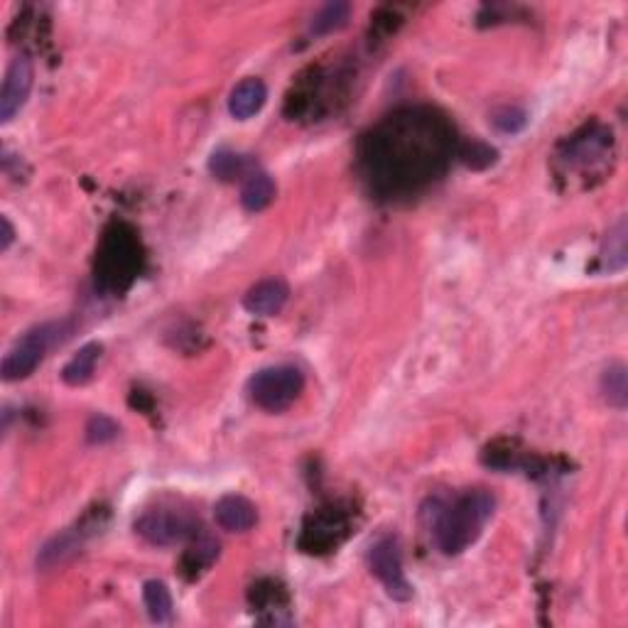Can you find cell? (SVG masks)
<instances>
[{
    "instance_id": "obj_4",
    "label": "cell",
    "mask_w": 628,
    "mask_h": 628,
    "mask_svg": "<svg viewBox=\"0 0 628 628\" xmlns=\"http://www.w3.org/2000/svg\"><path fill=\"white\" fill-rule=\"evenodd\" d=\"M302 388H305V376L297 366H268L248 381V398L265 413H283L300 398Z\"/></svg>"
},
{
    "instance_id": "obj_5",
    "label": "cell",
    "mask_w": 628,
    "mask_h": 628,
    "mask_svg": "<svg viewBox=\"0 0 628 628\" xmlns=\"http://www.w3.org/2000/svg\"><path fill=\"white\" fill-rule=\"evenodd\" d=\"M135 270H138V243L133 234L123 231V226H116L104 238L96 261V278H101L106 288L123 290L133 280Z\"/></svg>"
},
{
    "instance_id": "obj_12",
    "label": "cell",
    "mask_w": 628,
    "mask_h": 628,
    "mask_svg": "<svg viewBox=\"0 0 628 628\" xmlns=\"http://www.w3.org/2000/svg\"><path fill=\"white\" fill-rule=\"evenodd\" d=\"M214 518L229 533H246L258 523V508L246 496L226 494L216 501Z\"/></svg>"
},
{
    "instance_id": "obj_23",
    "label": "cell",
    "mask_w": 628,
    "mask_h": 628,
    "mask_svg": "<svg viewBox=\"0 0 628 628\" xmlns=\"http://www.w3.org/2000/svg\"><path fill=\"white\" fill-rule=\"evenodd\" d=\"M459 157L471 170H484V167L496 162V150L489 148L486 143H479V140H471V143H464L459 148Z\"/></svg>"
},
{
    "instance_id": "obj_10",
    "label": "cell",
    "mask_w": 628,
    "mask_h": 628,
    "mask_svg": "<svg viewBox=\"0 0 628 628\" xmlns=\"http://www.w3.org/2000/svg\"><path fill=\"white\" fill-rule=\"evenodd\" d=\"M288 297L290 288L285 285V280L268 278L253 285L243 295V307L251 314H258V317H275V314L283 312V307L288 305Z\"/></svg>"
},
{
    "instance_id": "obj_18",
    "label": "cell",
    "mask_w": 628,
    "mask_h": 628,
    "mask_svg": "<svg viewBox=\"0 0 628 628\" xmlns=\"http://www.w3.org/2000/svg\"><path fill=\"white\" fill-rule=\"evenodd\" d=\"M143 602H145V609H148L150 619H153L155 624H170L175 606H172V594L165 582H157V579L145 582Z\"/></svg>"
},
{
    "instance_id": "obj_6",
    "label": "cell",
    "mask_w": 628,
    "mask_h": 628,
    "mask_svg": "<svg viewBox=\"0 0 628 628\" xmlns=\"http://www.w3.org/2000/svg\"><path fill=\"white\" fill-rule=\"evenodd\" d=\"M197 528V518L187 511H177V508H153L135 521V533L148 540L150 545H160V548L182 545L189 538H197Z\"/></svg>"
},
{
    "instance_id": "obj_13",
    "label": "cell",
    "mask_w": 628,
    "mask_h": 628,
    "mask_svg": "<svg viewBox=\"0 0 628 628\" xmlns=\"http://www.w3.org/2000/svg\"><path fill=\"white\" fill-rule=\"evenodd\" d=\"M265 101H268V86L256 77L243 79L241 84L231 91L229 113L236 121H248V118L256 116V113L261 111Z\"/></svg>"
},
{
    "instance_id": "obj_24",
    "label": "cell",
    "mask_w": 628,
    "mask_h": 628,
    "mask_svg": "<svg viewBox=\"0 0 628 628\" xmlns=\"http://www.w3.org/2000/svg\"><path fill=\"white\" fill-rule=\"evenodd\" d=\"M491 123L496 126V131L508 133V135H516L521 133L528 123V113L518 106H503L491 116Z\"/></svg>"
},
{
    "instance_id": "obj_15",
    "label": "cell",
    "mask_w": 628,
    "mask_h": 628,
    "mask_svg": "<svg viewBox=\"0 0 628 628\" xmlns=\"http://www.w3.org/2000/svg\"><path fill=\"white\" fill-rule=\"evenodd\" d=\"M101 354H104V346H101L99 341H91V344L81 346L77 354L67 361V366L62 368V381L74 388L86 386V383L94 378Z\"/></svg>"
},
{
    "instance_id": "obj_17",
    "label": "cell",
    "mask_w": 628,
    "mask_h": 628,
    "mask_svg": "<svg viewBox=\"0 0 628 628\" xmlns=\"http://www.w3.org/2000/svg\"><path fill=\"white\" fill-rule=\"evenodd\" d=\"M275 182L273 177L265 175V172H253L241 187V204L243 209L256 214V211H263L265 207H270V202L275 199Z\"/></svg>"
},
{
    "instance_id": "obj_11",
    "label": "cell",
    "mask_w": 628,
    "mask_h": 628,
    "mask_svg": "<svg viewBox=\"0 0 628 628\" xmlns=\"http://www.w3.org/2000/svg\"><path fill=\"white\" fill-rule=\"evenodd\" d=\"M609 148H611V133L599 126H592V128H587V133L577 135V138H572L570 143H567V150L562 157H565L572 167H589V165H594V162L604 160L606 153H609Z\"/></svg>"
},
{
    "instance_id": "obj_19",
    "label": "cell",
    "mask_w": 628,
    "mask_h": 628,
    "mask_svg": "<svg viewBox=\"0 0 628 628\" xmlns=\"http://www.w3.org/2000/svg\"><path fill=\"white\" fill-rule=\"evenodd\" d=\"M351 18V5L341 3V0H334V3H327L317 15L312 18L310 32L312 35H329V32H337L341 27H346Z\"/></svg>"
},
{
    "instance_id": "obj_7",
    "label": "cell",
    "mask_w": 628,
    "mask_h": 628,
    "mask_svg": "<svg viewBox=\"0 0 628 628\" xmlns=\"http://www.w3.org/2000/svg\"><path fill=\"white\" fill-rule=\"evenodd\" d=\"M368 567H371L373 575L381 579L388 597H393L395 602H408L413 597V587H410L403 570V552H400L398 538H393V535L378 538L368 550Z\"/></svg>"
},
{
    "instance_id": "obj_25",
    "label": "cell",
    "mask_w": 628,
    "mask_h": 628,
    "mask_svg": "<svg viewBox=\"0 0 628 628\" xmlns=\"http://www.w3.org/2000/svg\"><path fill=\"white\" fill-rule=\"evenodd\" d=\"M13 238H15L13 224H10L8 216H0V251H8V248L13 246Z\"/></svg>"
},
{
    "instance_id": "obj_9",
    "label": "cell",
    "mask_w": 628,
    "mask_h": 628,
    "mask_svg": "<svg viewBox=\"0 0 628 628\" xmlns=\"http://www.w3.org/2000/svg\"><path fill=\"white\" fill-rule=\"evenodd\" d=\"M89 533L91 530L86 528V523H81L77 528H69L64 530V533L54 535V538L47 540L40 548V552H37V570L47 572L54 570V567L67 565V562L72 560V557H77L81 548H84Z\"/></svg>"
},
{
    "instance_id": "obj_21",
    "label": "cell",
    "mask_w": 628,
    "mask_h": 628,
    "mask_svg": "<svg viewBox=\"0 0 628 628\" xmlns=\"http://www.w3.org/2000/svg\"><path fill=\"white\" fill-rule=\"evenodd\" d=\"M216 557H219V543L211 535H202L184 555V570H192V575H197V572L209 570Z\"/></svg>"
},
{
    "instance_id": "obj_1",
    "label": "cell",
    "mask_w": 628,
    "mask_h": 628,
    "mask_svg": "<svg viewBox=\"0 0 628 628\" xmlns=\"http://www.w3.org/2000/svg\"><path fill=\"white\" fill-rule=\"evenodd\" d=\"M452 153V131L432 111H403L386 118L364 140L361 165L383 197L415 194L442 175Z\"/></svg>"
},
{
    "instance_id": "obj_16",
    "label": "cell",
    "mask_w": 628,
    "mask_h": 628,
    "mask_svg": "<svg viewBox=\"0 0 628 628\" xmlns=\"http://www.w3.org/2000/svg\"><path fill=\"white\" fill-rule=\"evenodd\" d=\"M626 238H628V224L621 216L614 226L609 229V234L604 238L602 246V268L606 273H619V270L626 268L628 261V248H626Z\"/></svg>"
},
{
    "instance_id": "obj_3",
    "label": "cell",
    "mask_w": 628,
    "mask_h": 628,
    "mask_svg": "<svg viewBox=\"0 0 628 628\" xmlns=\"http://www.w3.org/2000/svg\"><path fill=\"white\" fill-rule=\"evenodd\" d=\"M72 334H74L72 319H57V322H45L32 327L30 332H25L23 337L10 346L8 354H5L3 366H0L3 381L5 383L23 381V378L30 376V373L42 364V359L50 354L54 346H62Z\"/></svg>"
},
{
    "instance_id": "obj_8",
    "label": "cell",
    "mask_w": 628,
    "mask_h": 628,
    "mask_svg": "<svg viewBox=\"0 0 628 628\" xmlns=\"http://www.w3.org/2000/svg\"><path fill=\"white\" fill-rule=\"evenodd\" d=\"M32 79H35L32 62L25 54H18V57L10 62L8 72H5L3 91H0V123H3V126L13 121L20 113V108L25 106L27 96H30L32 91Z\"/></svg>"
},
{
    "instance_id": "obj_2",
    "label": "cell",
    "mask_w": 628,
    "mask_h": 628,
    "mask_svg": "<svg viewBox=\"0 0 628 628\" xmlns=\"http://www.w3.org/2000/svg\"><path fill=\"white\" fill-rule=\"evenodd\" d=\"M496 511V498L484 489L457 498H430L422 511L437 548L445 555H462L479 540L484 525Z\"/></svg>"
},
{
    "instance_id": "obj_14",
    "label": "cell",
    "mask_w": 628,
    "mask_h": 628,
    "mask_svg": "<svg viewBox=\"0 0 628 628\" xmlns=\"http://www.w3.org/2000/svg\"><path fill=\"white\" fill-rule=\"evenodd\" d=\"M209 172L221 182H236L241 177H251L256 172V160L251 155H241L236 150L219 148L209 157Z\"/></svg>"
},
{
    "instance_id": "obj_22",
    "label": "cell",
    "mask_w": 628,
    "mask_h": 628,
    "mask_svg": "<svg viewBox=\"0 0 628 628\" xmlns=\"http://www.w3.org/2000/svg\"><path fill=\"white\" fill-rule=\"evenodd\" d=\"M118 435H121V427L108 415H94L89 425H86V442L89 445H106V442L116 440Z\"/></svg>"
},
{
    "instance_id": "obj_20",
    "label": "cell",
    "mask_w": 628,
    "mask_h": 628,
    "mask_svg": "<svg viewBox=\"0 0 628 628\" xmlns=\"http://www.w3.org/2000/svg\"><path fill=\"white\" fill-rule=\"evenodd\" d=\"M602 393L606 403L614 405V408L624 410L628 403V383H626V366L614 364L604 371L602 376Z\"/></svg>"
}]
</instances>
